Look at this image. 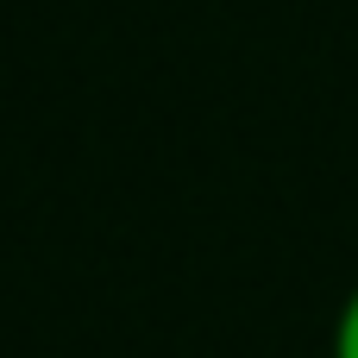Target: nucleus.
Masks as SVG:
<instances>
[{"label": "nucleus", "mask_w": 358, "mask_h": 358, "mask_svg": "<svg viewBox=\"0 0 358 358\" xmlns=\"http://www.w3.org/2000/svg\"><path fill=\"white\" fill-rule=\"evenodd\" d=\"M334 358H358V289L346 296V308L334 321Z\"/></svg>", "instance_id": "nucleus-1"}]
</instances>
